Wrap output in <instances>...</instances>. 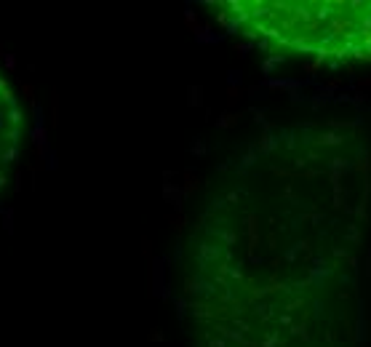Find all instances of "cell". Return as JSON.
Returning a JSON list of instances; mask_svg holds the SVG:
<instances>
[{"mask_svg":"<svg viewBox=\"0 0 371 347\" xmlns=\"http://www.w3.org/2000/svg\"><path fill=\"white\" fill-rule=\"evenodd\" d=\"M219 11L230 30L273 54L334 64L371 59V0H240Z\"/></svg>","mask_w":371,"mask_h":347,"instance_id":"obj_1","label":"cell"}]
</instances>
